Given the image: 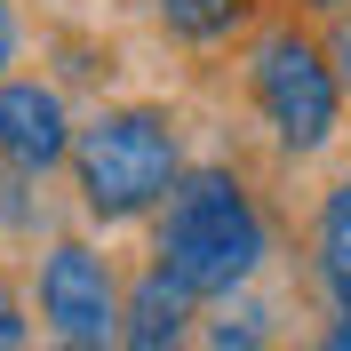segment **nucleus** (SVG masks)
<instances>
[{"label":"nucleus","mask_w":351,"mask_h":351,"mask_svg":"<svg viewBox=\"0 0 351 351\" xmlns=\"http://www.w3.org/2000/svg\"><path fill=\"white\" fill-rule=\"evenodd\" d=\"M328 72H335V88H343V104H351V8L335 16V40H328Z\"/></svg>","instance_id":"nucleus-10"},{"label":"nucleus","mask_w":351,"mask_h":351,"mask_svg":"<svg viewBox=\"0 0 351 351\" xmlns=\"http://www.w3.org/2000/svg\"><path fill=\"white\" fill-rule=\"evenodd\" d=\"M120 351H192V295L168 280V271H144V280L120 295Z\"/></svg>","instance_id":"nucleus-6"},{"label":"nucleus","mask_w":351,"mask_h":351,"mask_svg":"<svg viewBox=\"0 0 351 351\" xmlns=\"http://www.w3.org/2000/svg\"><path fill=\"white\" fill-rule=\"evenodd\" d=\"M176 176H184V136L160 104H112L72 128V184L96 223H136L168 208Z\"/></svg>","instance_id":"nucleus-2"},{"label":"nucleus","mask_w":351,"mask_h":351,"mask_svg":"<svg viewBox=\"0 0 351 351\" xmlns=\"http://www.w3.org/2000/svg\"><path fill=\"white\" fill-rule=\"evenodd\" d=\"M319 287H328L335 319H351V216L343 208H319Z\"/></svg>","instance_id":"nucleus-8"},{"label":"nucleus","mask_w":351,"mask_h":351,"mask_svg":"<svg viewBox=\"0 0 351 351\" xmlns=\"http://www.w3.org/2000/svg\"><path fill=\"white\" fill-rule=\"evenodd\" d=\"M271 343V311L247 295H223V311L208 319V351H263Z\"/></svg>","instance_id":"nucleus-9"},{"label":"nucleus","mask_w":351,"mask_h":351,"mask_svg":"<svg viewBox=\"0 0 351 351\" xmlns=\"http://www.w3.org/2000/svg\"><path fill=\"white\" fill-rule=\"evenodd\" d=\"M8 64H16V16H8V0H0V80H8Z\"/></svg>","instance_id":"nucleus-12"},{"label":"nucleus","mask_w":351,"mask_h":351,"mask_svg":"<svg viewBox=\"0 0 351 351\" xmlns=\"http://www.w3.org/2000/svg\"><path fill=\"white\" fill-rule=\"evenodd\" d=\"M304 8H319V16H343V8H351V0H304Z\"/></svg>","instance_id":"nucleus-14"},{"label":"nucleus","mask_w":351,"mask_h":351,"mask_svg":"<svg viewBox=\"0 0 351 351\" xmlns=\"http://www.w3.org/2000/svg\"><path fill=\"white\" fill-rule=\"evenodd\" d=\"M40 319L56 328V343L104 351L120 335V280L88 240H56L40 256Z\"/></svg>","instance_id":"nucleus-4"},{"label":"nucleus","mask_w":351,"mask_h":351,"mask_svg":"<svg viewBox=\"0 0 351 351\" xmlns=\"http://www.w3.org/2000/svg\"><path fill=\"white\" fill-rule=\"evenodd\" d=\"M40 351H80V343H40Z\"/></svg>","instance_id":"nucleus-16"},{"label":"nucleus","mask_w":351,"mask_h":351,"mask_svg":"<svg viewBox=\"0 0 351 351\" xmlns=\"http://www.w3.org/2000/svg\"><path fill=\"white\" fill-rule=\"evenodd\" d=\"M24 304H16V287H0V351H24Z\"/></svg>","instance_id":"nucleus-11"},{"label":"nucleus","mask_w":351,"mask_h":351,"mask_svg":"<svg viewBox=\"0 0 351 351\" xmlns=\"http://www.w3.org/2000/svg\"><path fill=\"white\" fill-rule=\"evenodd\" d=\"M72 160V112L48 80H0V168L48 176Z\"/></svg>","instance_id":"nucleus-5"},{"label":"nucleus","mask_w":351,"mask_h":351,"mask_svg":"<svg viewBox=\"0 0 351 351\" xmlns=\"http://www.w3.org/2000/svg\"><path fill=\"white\" fill-rule=\"evenodd\" d=\"M247 96H256L263 128L280 136V152H295V160H311L335 136V120H343V88L328 72V48L311 40V32H295V24H280V32L256 40Z\"/></svg>","instance_id":"nucleus-3"},{"label":"nucleus","mask_w":351,"mask_h":351,"mask_svg":"<svg viewBox=\"0 0 351 351\" xmlns=\"http://www.w3.org/2000/svg\"><path fill=\"white\" fill-rule=\"evenodd\" d=\"M328 199H335V208H343V216H351V176H343V184H335V192H328Z\"/></svg>","instance_id":"nucleus-15"},{"label":"nucleus","mask_w":351,"mask_h":351,"mask_svg":"<svg viewBox=\"0 0 351 351\" xmlns=\"http://www.w3.org/2000/svg\"><path fill=\"white\" fill-rule=\"evenodd\" d=\"M247 8L256 0H160V24L176 40H192V48H216V40H232L247 24Z\"/></svg>","instance_id":"nucleus-7"},{"label":"nucleus","mask_w":351,"mask_h":351,"mask_svg":"<svg viewBox=\"0 0 351 351\" xmlns=\"http://www.w3.org/2000/svg\"><path fill=\"white\" fill-rule=\"evenodd\" d=\"M319 351H351V319H328L319 328Z\"/></svg>","instance_id":"nucleus-13"},{"label":"nucleus","mask_w":351,"mask_h":351,"mask_svg":"<svg viewBox=\"0 0 351 351\" xmlns=\"http://www.w3.org/2000/svg\"><path fill=\"white\" fill-rule=\"evenodd\" d=\"M152 271H168L192 304H223L240 295L247 280L271 256V223H263L256 192H247L232 168H184L168 192V216H160V247Z\"/></svg>","instance_id":"nucleus-1"}]
</instances>
